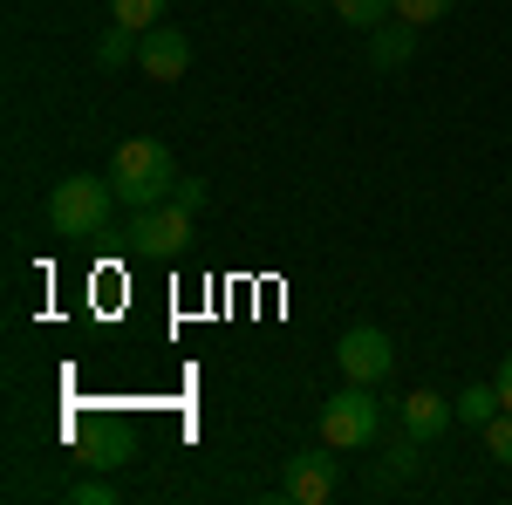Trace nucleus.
<instances>
[{
    "label": "nucleus",
    "instance_id": "1",
    "mask_svg": "<svg viewBox=\"0 0 512 505\" xmlns=\"http://www.w3.org/2000/svg\"><path fill=\"white\" fill-rule=\"evenodd\" d=\"M103 178L117 185V205L144 212V205H164V198H171L178 164H171V151H164L158 137H130V144H117V157H110Z\"/></svg>",
    "mask_w": 512,
    "mask_h": 505
},
{
    "label": "nucleus",
    "instance_id": "2",
    "mask_svg": "<svg viewBox=\"0 0 512 505\" xmlns=\"http://www.w3.org/2000/svg\"><path fill=\"white\" fill-rule=\"evenodd\" d=\"M110 205H117V185L110 178H62L48 192V233L55 239H96L110 226Z\"/></svg>",
    "mask_w": 512,
    "mask_h": 505
},
{
    "label": "nucleus",
    "instance_id": "3",
    "mask_svg": "<svg viewBox=\"0 0 512 505\" xmlns=\"http://www.w3.org/2000/svg\"><path fill=\"white\" fill-rule=\"evenodd\" d=\"M315 430H321V444H328V451H369V444H376V430H383V410H376L369 383H349L342 396H328Z\"/></svg>",
    "mask_w": 512,
    "mask_h": 505
},
{
    "label": "nucleus",
    "instance_id": "4",
    "mask_svg": "<svg viewBox=\"0 0 512 505\" xmlns=\"http://www.w3.org/2000/svg\"><path fill=\"white\" fill-rule=\"evenodd\" d=\"M130 246L137 253H158V260H171V253H185L192 246V212L185 205H144L137 219H130Z\"/></svg>",
    "mask_w": 512,
    "mask_h": 505
},
{
    "label": "nucleus",
    "instance_id": "5",
    "mask_svg": "<svg viewBox=\"0 0 512 505\" xmlns=\"http://www.w3.org/2000/svg\"><path fill=\"white\" fill-rule=\"evenodd\" d=\"M335 362H342V376H349V383L376 389L396 369V349H390V335H383V328H349V335L335 342Z\"/></svg>",
    "mask_w": 512,
    "mask_h": 505
},
{
    "label": "nucleus",
    "instance_id": "6",
    "mask_svg": "<svg viewBox=\"0 0 512 505\" xmlns=\"http://www.w3.org/2000/svg\"><path fill=\"white\" fill-rule=\"evenodd\" d=\"M137 69L151 82H178L185 69H192V41L178 35V28H144V41H137Z\"/></svg>",
    "mask_w": 512,
    "mask_h": 505
},
{
    "label": "nucleus",
    "instance_id": "7",
    "mask_svg": "<svg viewBox=\"0 0 512 505\" xmlns=\"http://www.w3.org/2000/svg\"><path fill=\"white\" fill-rule=\"evenodd\" d=\"M321 451H328V444H321ZM321 451H301V458L287 465V485H280V492L294 505H328L335 499V458H321Z\"/></svg>",
    "mask_w": 512,
    "mask_h": 505
},
{
    "label": "nucleus",
    "instance_id": "8",
    "mask_svg": "<svg viewBox=\"0 0 512 505\" xmlns=\"http://www.w3.org/2000/svg\"><path fill=\"white\" fill-rule=\"evenodd\" d=\"M451 424H458V403H451V396H437V389H410V396H403V430H410L417 444H437Z\"/></svg>",
    "mask_w": 512,
    "mask_h": 505
},
{
    "label": "nucleus",
    "instance_id": "9",
    "mask_svg": "<svg viewBox=\"0 0 512 505\" xmlns=\"http://www.w3.org/2000/svg\"><path fill=\"white\" fill-rule=\"evenodd\" d=\"M410 48H417V21H403V14H390L383 28H369V69H383V76H396V69L410 62Z\"/></svg>",
    "mask_w": 512,
    "mask_h": 505
},
{
    "label": "nucleus",
    "instance_id": "10",
    "mask_svg": "<svg viewBox=\"0 0 512 505\" xmlns=\"http://www.w3.org/2000/svg\"><path fill=\"white\" fill-rule=\"evenodd\" d=\"M451 403H458V424H472V430H485L506 410V403H499V383H472V389H458Z\"/></svg>",
    "mask_w": 512,
    "mask_h": 505
},
{
    "label": "nucleus",
    "instance_id": "11",
    "mask_svg": "<svg viewBox=\"0 0 512 505\" xmlns=\"http://www.w3.org/2000/svg\"><path fill=\"white\" fill-rule=\"evenodd\" d=\"M137 28H123V21H110V28H103V41H96V62H103V69H123V62H137Z\"/></svg>",
    "mask_w": 512,
    "mask_h": 505
},
{
    "label": "nucleus",
    "instance_id": "12",
    "mask_svg": "<svg viewBox=\"0 0 512 505\" xmlns=\"http://www.w3.org/2000/svg\"><path fill=\"white\" fill-rule=\"evenodd\" d=\"M335 14H342L349 28H362V35H369V28H383V21L396 14V0H335Z\"/></svg>",
    "mask_w": 512,
    "mask_h": 505
},
{
    "label": "nucleus",
    "instance_id": "13",
    "mask_svg": "<svg viewBox=\"0 0 512 505\" xmlns=\"http://www.w3.org/2000/svg\"><path fill=\"white\" fill-rule=\"evenodd\" d=\"M110 21H123V28H158L164 21V0H110Z\"/></svg>",
    "mask_w": 512,
    "mask_h": 505
},
{
    "label": "nucleus",
    "instance_id": "14",
    "mask_svg": "<svg viewBox=\"0 0 512 505\" xmlns=\"http://www.w3.org/2000/svg\"><path fill=\"white\" fill-rule=\"evenodd\" d=\"M485 451H492V458L512 471V410H499V417L485 424Z\"/></svg>",
    "mask_w": 512,
    "mask_h": 505
},
{
    "label": "nucleus",
    "instance_id": "15",
    "mask_svg": "<svg viewBox=\"0 0 512 505\" xmlns=\"http://www.w3.org/2000/svg\"><path fill=\"white\" fill-rule=\"evenodd\" d=\"M396 14H403V21H417V28H431V21L451 14V0H396Z\"/></svg>",
    "mask_w": 512,
    "mask_h": 505
},
{
    "label": "nucleus",
    "instance_id": "16",
    "mask_svg": "<svg viewBox=\"0 0 512 505\" xmlns=\"http://www.w3.org/2000/svg\"><path fill=\"white\" fill-rule=\"evenodd\" d=\"M171 205H185V212H205V205H212V192H205V178H178V185H171Z\"/></svg>",
    "mask_w": 512,
    "mask_h": 505
},
{
    "label": "nucleus",
    "instance_id": "17",
    "mask_svg": "<svg viewBox=\"0 0 512 505\" xmlns=\"http://www.w3.org/2000/svg\"><path fill=\"white\" fill-rule=\"evenodd\" d=\"M69 499H76V505H110V499H117V485H103V478H82Z\"/></svg>",
    "mask_w": 512,
    "mask_h": 505
},
{
    "label": "nucleus",
    "instance_id": "18",
    "mask_svg": "<svg viewBox=\"0 0 512 505\" xmlns=\"http://www.w3.org/2000/svg\"><path fill=\"white\" fill-rule=\"evenodd\" d=\"M492 383H499V403H506V410H512V355H506V362H499V376H492Z\"/></svg>",
    "mask_w": 512,
    "mask_h": 505
},
{
    "label": "nucleus",
    "instance_id": "19",
    "mask_svg": "<svg viewBox=\"0 0 512 505\" xmlns=\"http://www.w3.org/2000/svg\"><path fill=\"white\" fill-rule=\"evenodd\" d=\"M294 7H321V0H294Z\"/></svg>",
    "mask_w": 512,
    "mask_h": 505
},
{
    "label": "nucleus",
    "instance_id": "20",
    "mask_svg": "<svg viewBox=\"0 0 512 505\" xmlns=\"http://www.w3.org/2000/svg\"><path fill=\"white\" fill-rule=\"evenodd\" d=\"M506 185H512V178H506Z\"/></svg>",
    "mask_w": 512,
    "mask_h": 505
}]
</instances>
